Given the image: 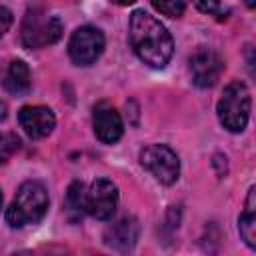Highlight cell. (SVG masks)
<instances>
[{"label": "cell", "mask_w": 256, "mask_h": 256, "mask_svg": "<svg viewBox=\"0 0 256 256\" xmlns=\"http://www.w3.org/2000/svg\"><path fill=\"white\" fill-rule=\"evenodd\" d=\"M254 4H256L254 0H246V6H248V8H254Z\"/></svg>", "instance_id": "cell-21"}, {"label": "cell", "mask_w": 256, "mask_h": 256, "mask_svg": "<svg viewBox=\"0 0 256 256\" xmlns=\"http://www.w3.org/2000/svg\"><path fill=\"white\" fill-rule=\"evenodd\" d=\"M130 44L136 56L152 68H164L174 50L168 30L144 10H134L130 16Z\"/></svg>", "instance_id": "cell-1"}, {"label": "cell", "mask_w": 256, "mask_h": 256, "mask_svg": "<svg viewBox=\"0 0 256 256\" xmlns=\"http://www.w3.org/2000/svg\"><path fill=\"white\" fill-rule=\"evenodd\" d=\"M152 4L160 14L168 16V18H180L186 8L184 0H152Z\"/></svg>", "instance_id": "cell-15"}, {"label": "cell", "mask_w": 256, "mask_h": 256, "mask_svg": "<svg viewBox=\"0 0 256 256\" xmlns=\"http://www.w3.org/2000/svg\"><path fill=\"white\" fill-rule=\"evenodd\" d=\"M114 4H118V6H128V4H132V2H136V0H112Z\"/></svg>", "instance_id": "cell-19"}, {"label": "cell", "mask_w": 256, "mask_h": 256, "mask_svg": "<svg viewBox=\"0 0 256 256\" xmlns=\"http://www.w3.org/2000/svg\"><path fill=\"white\" fill-rule=\"evenodd\" d=\"M104 50V34L94 26H80L68 40L70 60L78 66H90Z\"/></svg>", "instance_id": "cell-6"}, {"label": "cell", "mask_w": 256, "mask_h": 256, "mask_svg": "<svg viewBox=\"0 0 256 256\" xmlns=\"http://www.w3.org/2000/svg\"><path fill=\"white\" fill-rule=\"evenodd\" d=\"M94 132L98 140H102L104 144L118 142L124 132L120 114L110 106H98L94 110Z\"/></svg>", "instance_id": "cell-11"}, {"label": "cell", "mask_w": 256, "mask_h": 256, "mask_svg": "<svg viewBox=\"0 0 256 256\" xmlns=\"http://www.w3.org/2000/svg\"><path fill=\"white\" fill-rule=\"evenodd\" d=\"M190 70H192V80L198 88H210L220 78L224 70V62L216 52L208 48H200L190 58Z\"/></svg>", "instance_id": "cell-8"}, {"label": "cell", "mask_w": 256, "mask_h": 256, "mask_svg": "<svg viewBox=\"0 0 256 256\" xmlns=\"http://www.w3.org/2000/svg\"><path fill=\"white\" fill-rule=\"evenodd\" d=\"M194 6L204 14H214L220 8V0H192Z\"/></svg>", "instance_id": "cell-17"}, {"label": "cell", "mask_w": 256, "mask_h": 256, "mask_svg": "<svg viewBox=\"0 0 256 256\" xmlns=\"http://www.w3.org/2000/svg\"><path fill=\"white\" fill-rule=\"evenodd\" d=\"M4 86L10 94H24L30 88V68L22 60H12L8 66V72L4 76Z\"/></svg>", "instance_id": "cell-12"}, {"label": "cell", "mask_w": 256, "mask_h": 256, "mask_svg": "<svg viewBox=\"0 0 256 256\" xmlns=\"http://www.w3.org/2000/svg\"><path fill=\"white\" fill-rule=\"evenodd\" d=\"M18 140L12 134H0V164H4L16 150Z\"/></svg>", "instance_id": "cell-16"}, {"label": "cell", "mask_w": 256, "mask_h": 256, "mask_svg": "<svg viewBox=\"0 0 256 256\" xmlns=\"http://www.w3.org/2000/svg\"><path fill=\"white\" fill-rule=\"evenodd\" d=\"M0 206H2V192H0Z\"/></svg>", "instance_id": "cell-22"}, {"label": "cell", "mask_w": 256, "mask_h": 256, "mask_svg": "<svg viewBox=\"0 0 256 256\" xmlns=\"http://www.w3.org/2000/svg\"><path fill=\"white\" fill-rule=\"evenodd\" d=\"M46 210H48L46 188L36 180H28L18 188L16 198L12 200L10 208L6 210V220L10 226L22 228L26 224L40 222L42 216L46 214Z\"/></svg>", "instance_id": "cell-2"}, {"label": "cell", "mask_w": 256, "mask_h": 256, "mask_svg": "<svg viewBox=\"0 0 256 256\" xmlns=\"http://www.w3.org/2000/svg\"><path fill=\"white\" fill-rule=\"evenodd\" d=\"M256 188L252 186L250 192H248V198H246V208H244V214L240 216L238 220V228H240V236L242 240L250 246V248H256Z\"/></svg>", "instance_id": "cell-13"}, {"label": "cell", "mask_w": 256, "mask_h": 256, "mask_svg": "<svg viewBox=\"0 0 256 256\" xmlns=\"http://www.w3.org/2000/svg\"><path fill=\"white\" fill-rule=\"evenodd\" d=\"M18 122L30 138H46L56 126L54 112L46 106H24L18 114Z\"/></svg>", "instance_id": "cell-9"}, {"label": "cell", "mask_w": 256, "mask_h": 256, "mask_svg": "<svg viewBox=\"0 0 256 256\" xmlns=\"http://www.w3.org/2000/svg\"><path fill=\"white\" fill-rule=\"evenodd\" d=\"M140 164L160 182L174 184L180 176V160L176 152L164 144H150L140 152Z\"/></svg>", "instance_id": "cell-5"}, {"label": "cell", "mask_w": 256, "mask_h": 256, "mask_svg": "<svg viewBox=\"0 0 256 256\" xmlns=\"http://www.w3.org/2000/svg\"><path fill=\"white\" fill-rule=\"evenodd\" d=\"M84 196H86V188L82 182H72L68 192H66V208L70 214L74 216H82L84 210Z\"/></svg>", "instance_id": "cell-14"}, {"label": "cell", "mask_w": 256, "mask_h": 256, "mask_svg": "<svg viewBox=\"0 0 256 256\" xmlns=\"http://www.w3.org/2000/svg\"><path fill=\"white\" fill-rule=\"evenodd\" d=\"M118 204V188L108 178H96L84 196V210L96 220L112 218Z\"/></svg>", "instance_id": "cell-7"}, {"label": "cell", "mask_w": 256, "mask_h": 256, "mask_svg": "<svg viewBox=\"0 0 256 256\" xmlns=\"http://www.w3.org/2000/svg\"><path fill=\"white\" fill-rule=\"evenodd\" d=\"M62 36V22L56 16H48L40 8L28 10L22 22V44L26 48H44L58 42Z\"/></svg>", "instance_id": "cell-4"}, {"label": "cell", "mask_w": 256, "mask_h": 256, "mask_svg": "<svg viewBox=\"0 0 256 256\" xmlns=\"http://www.w3.org/2000/svg\"><path fill=\"white\" fill-rule=\"evenodd\" d=\"M138 234H140L138 220L132 218V216H126V218H120L118 222H114L112 226L106 228L104 242L114 250L128 252V250L134 248V244L138 240Z\"/></svg>", "instance_id": "cell-10"}, {"label": "cell", "mask_w": 256, "mask_h": 256, "mask_svg": "<svg viewBox=\"0 0 256 256\" xmlns=\"http://www.w3.org/2000/svg\"><path fill=\"white\" fill-rule=\"evenodd\" d=\"M10 26H12V12L6 6H0V38L8 32Z\"/></svg>", "instance_id": "cell-18"}, {"label": "cell", "mask_w": 256, "mask_h": 256, "mask_svg": "<svg viewBox=\"0 0 256 256\" xmlns=\"http://www.w3.org/2000/svg\"><path fill=\"white\" fill-rule=\"evenodd\" d=\"M6 118V106H4V102H0V120H4Z\"/></svg>", "instance_id": "cell-20"}, {"label": "cell", "mask_w": 256, "mask_h": 256, "mask_svg": "<svg viewBox=\"0 0 256 256\" xmlns=\"http://www.w3.org/2000/svg\"><path fill=\"white\" fill-rule=\"evenodd\" d=\"M220 124L230 132H242L250 118V92L242 82H230L218 100Z\"/></svg>", "instance_id": "cell-3"}]
</instances>
